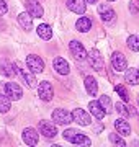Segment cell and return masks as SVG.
Listing matches in <instances>:
<instances>
[{
    "instance_id": "5",
    "label": "cell",
    "mask_w": 139,
    "mask_h": 147,
    "mask_svg": "<svg viewBox=\"0 0 139 147\" xmlns=\"http://www.w3.org/2000/svg\"><path fill=\"white\" fill-rule=\"evenodd\" d=\"M5 95L10 98V100H20L23 95V90L22 87L18 84H15V82H8V84L5 85Z\"/></svg>"
},
{
    "instance_id": "12",
    "label": "cell",
    "mask_w": 139,
    "mask_h": 147,
    "mask_svg": "<svg viewBox=\"0 0 139 147\" xmlns=\"http://www.w3.org/2000/svg\"><path fill=\"white\" fill-rule=\"evenodd\" d=\"M67 8L77 15H82V13H85L87 3L84 0H67Z\"/></svg>"
},
{
    "instance_id": "13",
    "label": "cell",
    "mask_w": 139,
    "mask_h": 147,
    "mask_svg": "<svg viewBox=\"0 0 139 147\" xmlns=\"http://www.w3.org/2000/svg\"><path fill=\"white\" fill-rule=\"evenodd\" d=\"M53 67H54V70H56V72H59L61 75H67V74H69V70H70L67 61H65V59H62V57H56V59H54V61H53Z\"/></svg>"
},
{
    "instance_id": "9",
    "label": "cell",
    "mask_w": 139,
    "mask_h": 147,
    "mask_svg": "<svg viewBox=\"0 0 139 147\" xmlns=\"http://www.w3.org/2000/svg\"><path fill=\"white\" fill-rule=\"evenodd\" d=\"M111 65L115 70H118V72H123V70H126V67H128V62H126V57H124L121 53H115L111 56Z\"/></svg>"
},
{
    "instance_id": "15",
    "label": "cell",
    "mask_w": 139,
    "mask_h": 147,
    "mask_svg": "<svg viewBox=\"0 0 139 147\" xmlns=\"http://www.w3.org/2000/svg\"><path fill=\"white\" fill-rule=\"evenodd\" d=\"M38 139H39V136H38V132L34 131L33 127H26V129L23 131V141L26 142L28 146H36Z\"/></svg>"
},
{
    "instance_id": "33",
    "label": "cell",
    "mask_w": 139,
    "mask_h": 147,
    "mask_svg": "<svg viewBox=\"0 0 139 147\" xmlns=\"http://www.w3.org/2000/svg\"><path fill=\"white\" fill-rule=\"evenodd\" d=\"M129 10H131V11H133V13H134V15H138V13H139V10H138V7H136V5H134V3H133V2H131V3H129Z\"/></svg>"
},
{
    "instance_id": "7",
    "label": "cell",
    "mask_w": 139,
    "mask_h": 147,
    "mask_svg": "<svg viewBox=\"0 0 139 147\" xmlns=\"http://www.w3.org/2000/svg\"><path fill=\"white\" fill-rule=\"evenodd\" d=\"M38 93H39V96H41V100H44V101L53 100L54 90H53L51 82H41V84L38 85Z\"/></svg>"
},
{
    "instance_id": "17",
    "label": "cell",
    "mask_w": 139,
    "mask_h": 147,
    "mask_svg": "<svg viewBox=\"0 0 139 147\" xmlns=\"http://www.w3.org/2000/svg\"><path fill=\"white\" fill-rule=\"evenodd\" d=\"M88 108H90L92 115L95 116L96 119H103V118H105V110L102 108V105H100V101H90V105H88Z\"/></svg>"
},
{
    "instance_id": "21",
    "label": "cell",
    "mask_w": 139,
    "mask_h": 147,
    "mask_svg": "<svg viewBox=\"0 0 139 147\" xmlns=\"http://www.w3.org/2000/svg\"><path fill=\"white\" fill-rule=\"evenodd\" d=\"M85 88H87V93L88 95H96V92H98V84H96V80L93 79V77H85Z\"/></svg>"
},
{
    "instance_id": "16",
    "label": "cell",
    "mask_w": 139,
    "mask_h": 147,
    "mask_svg": "<svg viewBox=\"0 0 139 147\" xmlns=\"http://www.w3.org/2000/svg\"><path fill=\"white\" fill-rule=\"evenodd\" d=\"M15 72H16V69H15L13 64H10L8 61H5V59H0V74H2V75L11 77Z\"/></svg>"
},
{
    "instance_id": "26",
    "label": "cell",
    "mask_w": 139,
    "mask_h": 147,
    "mask_svg": "<svg viewBox=\"0 0 139 147\" xmlns=\"http://www.w3.org/2000/svg\"><path fill=\"white\" fill-rule=\"evenodd\" d=\"M110 142L115 144V146H118V147H124V146H126L124 139L121 136H118L116 132H111V134H110Z\"/></svg>"
},
{
    "instance_id": "14",
    "label": "cell",
    "mask_w": 139,
    "mask_h": 147,
    "mask_svg": "<svg viewBox=\"0 0 139 147\" xmlns=\"http://www.w3.org/2000/svg\"><path fill=\"white\" fill-rule=\"evenodd\" d=\"M115 127L119 132V136H129L131 134V126H129V123L124 118H118L115 121Z\"/></svg>"
},
{
    "instance_id": "35",
    "label": "cell",
    "mask_w": 139,
    "mask_h": 147,
    "mask_svg": "<svg viewBox=\"0 0 139 147\" xmlns=\"http://www.w3.org/2000/svg\"><path fill=\"white\" fill-rule=\"evenodd\" d=\"M138 105H139V95H138Z\"/></svg>"
},
{
    "instance_id": "18",
    "label": "cell",
    "mask_w": 139,
    "mask_h": 147,
    "mask_svg": "<svg viewBox=\"0 0 139 147\" xmlns=\"http://www.w3.org/2000/svg\"><path fill=\"white\" fill-rule=\"evenodd\" d=\"M18 21H20V25H22V28L23 30H31V26H33V16L28 13V11H25V13H20L18 15Z\"/></svg>"
},
{
    "instance_id": "31",
    "label": "cell",
    "mask_w": 139,
    "mask_h": 147,
    "mask_svg": "<svg viewBox=\"0 0 139 147\" xmlns=\"http://www.w3.org/2000/svg\"><path fill=\"white\" fill-rule=\"evenodd\" d=\"M77 129H65L64 132H62V134H64V139L65 141H69V142H72V139H74L75 137V134H77Z\"/></svg>"
},
{
    "instance_id": "8",
    "label": "cell",
    "mask_w": 139,
    "mask_h": 147,
    "mask_svg": "<svg viewBox=\"0 0 139 147\" xmlns=\"http://www.w3.org/2000/svg\"><path fill=\"white\" fill-rule=\"evenodd\" d=\"M39 132L44 137H54L57 134V127L51 121H39Z\"/></svg>"
},
{
    "instance_id": "10",
    "label": "cell",
    "mask_w": 139,
    "mask_h": 147,
    "mask_svg": "<svg viewBox=\"0 0 139 147\" xmlns=\"http://www.w3.org/2000/svg\"><path fill=\"white\" fill-rule=\"evenodd\" d=\"M72 121H75V123L80 124V126H88V124H90V116L87 115L82 108H77V110H74V113H72Z\"/></svg>"
},
{
    "instance_id": "27",
    "label": "cell",
    "mask_w": 139,
    "mask_h": 147,
    "mask_svg": "<svg viewBox=\"0 0 139 147\" xmlns=\"http://www.w3.org/2000/svg\"><path fill=\"white\" fill-rule=\"evenodd\" d=\"M128 47L131 49V51H134V53H138L139 51V38L138 36H129L128 38Z\"/></svg>"
},
{
    "instance_id": "34",
    "label": "cell",
    "mask_w": 139,
    "mask_h": 147,
    "mask_svg": "<svg viewBox=\"0 0 139 147\" xmlns=\"http://www.w3.org/2000/svg\"><path fill=\"white\" fill-rule=\"evenodd\" d=\"M84 2H85V3H96L98 0H84Z\"/></svg>"
},
{
    "instance_id": "20",
    "label": "cell",
    "mask_w": 139,
    "mask_h": 147,
    "mask_svg": "<svg viewBox=\"0 0 139 147\" xmlns=\"http://www.w3.org/2000/svg\"><path fill=\"white\" fill-rule=\"evenodd\" d=\"M75 26H77L79 31L87 33L92 28V20H90V18H87V16H80V18L77 20V23H75Z\"/></svg>"
},
{
    "instance_id": "11",
    "label": "cell",
    "mask_w": 139,
    "mask_h": 147,
    "mask_svg": "<svg viewBox=\"0 0 139 147\" xmlns=\"http://www.w3.org/2000/svg\"><path fill=\"white\" fill-rule=\"evenodd\" d=\"M98 13H100V16H102L103 21H113L115 16H116L115 10H113L108 3H102V5L98 7Z\"/></svg>"
},
{
    "instance_id": "3",
    "label": "cell",
    "mask_w": 139,
    "mask_h": 147,
    "mask_svg": "<svg viewBox=\"0 0 139 147\" xmlns=\"http://www.w3.org/2000/svg\"><path fill=\"white\" fill-rule=\"evenodd\" d=\"M53 119L57 124H69V123H72V113H69L67 110H62V108H57L53 111Z\"/></svg>"
},
{
    "instance_id": "24",
    "label": "cell",
    "mask_w": 139,
    "mask_h": 147,
    "mask_svg": "<svg viewBox=\"0 0 139 147\" xmlns=\"http://www.w3.org/2000/svg\"><path fill=\"white\" fill-rule=\"evenodd\" d=\"M72 144H77V146H90L92 141L85 136V134H82V132H77V134H75V137L72 139Z\"/></svg>"
},
{
    "instance_id": "28",
    "label": "cell",
    "mask_w": 139,
    "mask_h": 147,
    "mask_svg": "<svg viewBox=\"0 0 139 147\" xmlns=\"http://www.w3.org/2000/svg\"><path fill=\"white\" fill-rule=\"evenodd\" d=\"M100 105H102V108L105 110V113H107V115L111 111V100H110V96L103 95L102 98H100Z\"/></svg>"
},
{
    "instance_id": "1",
    "label": "cell",
    "mask_w": 139,
    "mask_h": 147,
    "mask_svg": "<svg viewBox=\"0 0 139 147\" xmlns=\"http://www.w3.org/2000/svg\"><path fill=\"white\" fill-rule=\"evenodd\" d=\"M87 57H88V62H90V65L95 70H102L103 65H105V59H103V56L96 49H92L90 53L87 54Z\"/></svg>"
},
{
    "instance_id": "6",
    "label": "cell",
    "mask_w": 139,
    "mask_h": 147,
    "mask_svg": "<svg viewBox=\"0 0 139 147\" xmlns=\"http://www.w3.org/2000/svg\"><path fill=\"white\" fill-rule=\"evenodd\" d=\"M69 49H70V54L74 56L77 61H84V59H87V53H85V47L82 46L79 41H70L69 42Z\"/></svg>"
},
{
    "instance_id": "19",
    "label": "cell",
    "mask_w": 139,
    "mask_h": 147,
    "mask_svg": "<svg viewBox=\"0 0 139 147\" xmlns=\"http://www.w3.org/2000/svg\"><path fill=\"white\" fill-rule=\"evenodd\" d=\"M124 80L129 85H138L139 84V69H128L126 75H124Z\"/></svg>"
},
{
    "instance_id": "22",
    "label": "cell",
    "mask_w": 139,
    "mask_h": 147,
    "mask_svg": "<svg viewBox=\"0 0 139 147\" xmlns=\"http://www.w3.org/2000/svg\"><path fill=\"white\" fill-rule=\"evenodd\" d=\"M18 70L23 75V79H25L28 87H36V79H34V75H33V72L30 69H18Z\"/></svg>"
},
{
    "instance_id": "25",
    "label": "cell",
    "mask_w": 139,
    "mask_h": 147,
    "mask_svg": "<svg viewBox=\"0 0 139 147\" xmlns=\"http://www.w3.org/2000/svg\"><path fill=\"white\" fill-rule=\"evenodd\" d=\"M10 110V98L5 93H0V113H7Z\"/></svg>"
},
{
    "instance_id": "32",
    "label": "cell",
    "mask_w": 139,
    "mask_h": 147,
    "mask_svg": "<svg viewBox=\"0 0 139 147\" xmlns=\"http://www.w3.org/2000/svg\"><path fill=\"white\" fill-rule=\"evenodd\" d=\"M7 11H8V7H7L5 0H0V15H5Z\"/></svg>"
},
{
    "instance_id": "23",
    "label": "cell",
    "mask_w": 139,
    "mask_h": 147,
    "mask_svg": "<svg viewBox=\"0 0 139 147\" xmlns=\"http://www.w3.org/2000/svg\"><path fill=\"white\" fill-rule=\"evenodd\" d=\"M38 36L41 38V39H46V41H48V39H51V38H53V30H51V26H49V25H39V26H38Z\"/></svg>"
},
{
    "instance_id": "2",
    "label": "cell",
    "mask_w": 139,
    "mask_h": 147,
    "mask_svg": "<svg viewBox=\"0 0 139 147\" xmlns=\"http://www.w3.org/2000/svg\"><path fill=\"white\" fill-rule=\"evenodd\" d=\"M26 64H28V69L31 70L33 74H39L44 70V62L41 57H38V56H34V54H31V56H28L26 57Z\"/></svg>"
},
{
    "instance_id": "29",
    "label": "cell",
    "mask_w": 139,
    "mask_h": 147,
    "mask_svg": "<svg viewBox=\"0 0 139 147\" xmlns=\"http://www.w3.org/2000/svg\"><path fill=\"white\" fill-rule=\"evenodd\" d=\"M115 90H116V93L119 95V96H121V100H123V101H128V100H129V93H128V90L124 88L123 85H116V87H115Z\"/></svg>"
},
{
    "instance_id": "30",
    "label": "cell",
    "mask_w": 139,
    "mask_h": 147,
    "mask_svg": "<svg viewBox=\"0 0 139 147\" xmlns=\"http://www.w3.org/2000/svg\"><path fill=\"white\" fill-rule=\"evenodd\" d=\"M116 111L123 116V118H128V116L131 115V113H129V110H128V106L124 105V103H119V101L116 103Z\"/></svg>"
},
{
    "instance_id": "36",
    "label": "cell",
    "mask_w": 139,
    "mask_h": 147,
    "mask_svg": "<svg viewBox=\"0 0 139 147\" xmlns=\"http://www.w3.org/2000/svg\"><path fill=\"white\" fill-rule=\"evenodd\" d=\"M108 2H115V0H108Z\"/></svg>"
},
{
    "instance_id": "4",
    "label": "cell",
    "mask_w": 139,
    "mask_h": 147,
    "mask_svg": "<svg viewBox=\"0 0 139 147\" xmlns=\"http://www.w3.org/2000/svg\"><path fill=\"white\" fill-rule=\"evenodd\" d=\"M25 7H26L28 13L33 16V18H41L44 13L43 7H41V3L38 2V0H26L25 2Z\"/></svg>"
}]
</instances>
